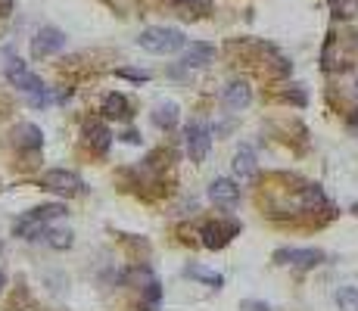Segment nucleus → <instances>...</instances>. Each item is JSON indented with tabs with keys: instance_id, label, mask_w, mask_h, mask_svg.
<instances>
[{
	"instance_id": "412c9836",
	"label": "nucleus",
	"mask_w": 358,
	"mask_h": 311,
	"mask_svg": "<svg viewBox=\"0 0 358 311\" xmlns=\"http://www.w3.org/2000/svg\"><path fill=\"white\" fill-rule=\"evenodd\" d=\"M283 100H287V103H296V106H305V103H308V97H305V91H302V84H290L287 91H283Z\"/></svg>"
},
{
	"instance_id": "c756f323",
	"label": "nucleus",
	"mask_w": 358,
	"mask_h": 311,
	"mask_svg": "<svg viewBox=\"0 0 358 311\" xmlns=\"http://www.w3.org/2000/svg\"><path fill=\"white\" fill-rule=\"evenodd\" d=\"M355 215H358V205H355Z\"/></svg>"
},
{
	"instance_id": "5701e85b",
	"label": "nucleus",
	"mask_w": 358,
	"mask_h": 311,
	"mask_svg": "<svg viewBox=\"0 0 358 311\" xmlns=\"http://www.w3.org/2000/svg\"><path fill=\"white\" fill-rule=\"evenodd\" d=\"M159 296H162L159 283H156V280H150V283H147V302H150V308H156V305H159Z\"/></svg>"
},
{
	"instance_id": "9d476101",
	"label": "nucleus",
	"mask_w": 358,
	"mask_h": 311,
	"mask_svg": "<svg viewBox=\"0 0 358 311\" xmlns=\"http://www.w3.org/2000/svg\"><path fill=\"white\" fill-rule=\"evenodd\" d=\"M234 174H237V180H256L258 174V159L256 153H252V147H240L237 153H234Z\"/></svg>"
},
{
	"instance_id": "20e7f679",
	"label": "nucleus",
	"mask_w": 358,
	"mask_h": 311,
	"mask_svg": "<svg viewBox=\"0 0 358 311\" xmlns=\"http://www.w3.org/2000/svg\"><path fill=\"white\" fill-rule=\"evenodd\" d=\"M7 78H10V84L19 87V91H26V93H41L44 91V81H41L35 72H28V66L22 59H16V56H10L7 59Z\"/></svg>"
},
{
	"instance_id": "aec40b11",
	"label": "nucleus",
	"mask_w": 358,
	"mask_h": 311,
	"mask_svg": "<svg viewBox=\"0 0 358 311\" xmlns=\"http://www.w3.org/2000/svg\"><path fill=\"white\" fill-rule=\"evenodd\" d=\"M44 240L50 243L53 249H69V246H72V230H57V227H47V230H44Z\"/></svg>"
},
{
	"instance_id": "6e6552de",
	"label": "nucleus",
	"mask_w": 358,
	"mask_h": 311,
	"mask_svg": "<svg viewBox=\"0 0 358 311\" xmlns=\"http://www.w3.org/2000/svg\"><path fill=\"white\" fill-rule=\"evenodd\" d=\"M215 59V47L206 41H190V47L184 44V56H181V66L184 68H202Z\"/></svg>"
},
{
	"instance_id": "6ab92c4d",
	"label": "nucleus",
	"mask_w": 358,
	"mask_h": 311,
	"mask_svg": "<svg viewBox=\"0 0 358 311\" xmlns=\"http://www.w3.org/2000/svg\"><path fill=\"white\" fill-rule=\"evenodd\" d=\"M337 308L339 311H358V290L355 286H343L337 292Z\"/></svg>"
},
{
	"instance_id": "bb28decb",
	"label": "nucleus",
	"mask_w": 358,
	"mask_h": 311,
	"mask_svg": "<svg viewBox=\"0 0 358 311\" xmlns=\"http://www.w3.org/2000/svg\"><path fill=\"white\" fill-rule=\"evenodd\" d=\"M10 6H13V0H0V16H3V12H10Z\"/></svg>"
},
{
	"instance_id": "423d86ee",
	"label": "nucleus",
	"mask_w": 358,
	"mask_h": 311,
	"mask_svg": "<svg viewBox=\"0 0 358 311\" xmlns=\"http://www.w3.org/2000/svg\"><path fill=\"white\" fill-rule=\"evenodd\" d=\"M277 265H290V267H314L324 261L321 249H296V246H283L274 252Z\"/></svg>"
},
{
	"instance_id": "ddd939ff",
	"label": "nucleus",
	"mask_w": 358,
	"mask_h": 311,
	"mask_svg": "<svg viewBox=\"0 0 358 311\" xmlns=\"http://www.w3.org/2000/svg\"><path fill=\"white\" fill-rule=\"evenodd\" d=\"M84 137H88V147L94 149V153H106L109 143H113V131L100 122H91L88 128H84Z\"/></svg>"
},
{
	"instance_id": "a878e982",
	"label": "nucleus",
	"mask_w": 358,
	"mask_h": 311,
	"mask_svg": "<svg viewBox=\"0 0 358 311\" xmlns=\"http://www.w3.org/2000/svg\"><path fill=\"white\" fill-rule=\"evenodd\" d=\"M122 140H125V143H140V134H138V131H125Z\"/></svg>"
},
{
	"instance_id": "4be33fe9",
	"label": "nucleus",
	"mask_w": 358,
	"mask_h": 311,
	"mask_svg": "<svg viewBox=\"0 0 358 311\" xmlns=\"http://www.w3.org/2000/svg\"><path fill=\"white\" fill-rule=\"evenodd\" d=\"M119 78H128V81H138V84H144V81H150V72H138V68H119Z\"/></svg>"
},
{
	"instance_id": "a211bd4d",
	"label": "nucleus",
	"mask_w": 358,
	"mask_h": 311,
	"mask_svg": "<svg viewBox=\"0 0 358 311\" xmlns=\"http://www.w3.org/2000/svg\"><path fill=\"white\" fill-rule=\"evenodd\" d=\"M26 215H28V218H35V221L50 224V221H57V218H63V215H66V205H63V202H47V205H38V209L26 211Z\"/></svg>"
},
{
	"instance_id": "dca6fc26",
	"label": "nucleus",
	"mask_w": 358,
	"mask_h": 311,
	"mask_svg": "<svg viewBox=\"0 0 358 311\" xmlns=\"http://www.w3.org/2000/svg\"><path fill=\"white\" fill-rule=\"evenodd\" d=\"M296 202H299V209L312 211V209H321V205H327V196H324V190H321L318 184H308V187H302V190H299Z\"/></svg>"
},
{
	"instance_id": "f8f14e48",
	"label": "nucleus",
	"mask_w": 358,
	"mask_h": 311,
	"mask_svg": "<svg viewBox=\"0 0 358 311\" xmlns=\"http://www.w3.org/2000/svg\"><path fill=\"white\" fill-rule=\"evenodd\" d=\"M13 143H16L19 149H41V143H44V134H41V128H38V124H32V122L16 124Z\"/></svg>"
},
{
	"instance_id": "f3484780",
	"label": "nucleus",
	"mask_w": 358,
	"mask_h": 311,
	"mask_svg": "<svg viewBox=\"0 0 358 311\" xmlns=\"http://www.w3.org/2000/svg\"><path fill=\"white\" fill-rule=\"evenodd\" d=\"M153 124L156 128H162V131H171L178 124V103H159L156 109H153Z\"/></svg>"
},
{
	"instance_id": "7ed1b4c3",
	"label": "nucleus",
	"mask_w": 358,
	"mask_h": 311,
	"mask_svg": "<svg viewBox=\"0 0 358 311\" xmlns=\"http://www.w3.org/2000/svg\"><path fill=\"white\" fill-rule=\"evenodd\" d=\"M237 234H240V221H209L206 227L200 230L202 246L206 249H225Z\"/></svg>"
},
{
	"instance_id": "4468645a",
	"label": "nucleus",
	"mask_w": 358,
	"mask_h": 311,
	"mask_svg": "<svg viewBox=\"0 0 358 311\" xmlns=\"http://www.w3.org/2000/svg\"><path fill=\"white\" fill-rule=\"evenodd\" d=\"M184 277H190V280H200V283H206V286H215V290H221V286H225V277H221L218 271H209V267L196 265V261H190V265L184 267Z\"/></svg>"
},
{
	"instance_id": "2eb2a0df",
	"label": "nucleus",
	"mask_w": 358,
	"mask_h": 311,
	"mask_svg": "<svg viewBox=\"0 0 358 311\" xmlns=\"http://www.w3.org/2000/svg\"><path fill=\"white\" fill-rule=\"evenodd\" d=\"M103 115L106 118H131V106H128L125 93H106V100H103Z\"/></svg>"
},
{
	"instance_id": "cd10ccee",
	"label": "nucleus",
	"mask_w": 358,
	"mask_h": 311,
	"mask_svg": "<svg viewBox=\"0 0 358 311\" xmlns=\"http://www.w3.org/2000/svg\"><path fill=\"white\" fill-rule=\"evenodd\" d=\"M349 124H352V128H355V124H358V109H352V115H349Z\"/></svg>"
},
{
	"instance_id": "f257e3e1",
	"label": "nucleus",
	"mask_w": 358,
	"mask_h": 311,
	"mask_svg": "<svg viewBox=\"0 0 358 311\" xmlns=\"http://www.w3.org/2000/svg\"><path fill=\"white\" fill-rule=\"evenodd\" d=\"M138 44L144 50H150V53L156 56H169V53H178V50H184V44H187V37L181 35L178 28H165V25H156V28H144L138 35Z\"/></svg>"
},
{
	"instance_id": "9b49d317",
	"label": "nucleus",
	"mask_w": 358,
	"mask_h": 311,
	"mask_svg": "<svg viewBox=\"0 0 358 311\" xmlns=\"http://www.w3.org/2000/svg\"><path fill=\"white\" fill-rule=\"evenodd\" d=\"M252 103V87L246 84V81H231V84L225 87V106L234 112L246 109V106Z\"/></svg>"
},
{
	"instance_id": "0eeeda50",
	"label": "nucleus",
	"mask_w": 358,
	"mask_h": 311,
	"mask_svg": "<svg viewBox=\"0 0 358 311\" xmlns=\"http://www.w3.org/2000/svg\"><path fill=\"white\" fill-rule=\"evenodd\" d=\"M66 47V35L59 28H50V25H47V28H41L38 35L32 37V56H53V53H59V50Z\"/></svg>"
},
{
	"instance_id": "f03ea898",
	"label": "nucleus",
	"mask_w": 358,
	"mask_h": 311,
	"mask_svg": "<svg viewBox=\"0 0 358 311\" xmlns=\"http://www.w3.org/2000/svg\"><path fill=\"white\" fill-rule=\"evenodd\" d=\"M41 187L50 193H59V196H75V193L84 190L82 178H78L75 171H66V168H53V171H47L44 178H41Z\"/></svg>"
},
{
	"instance_id": "1a4fd4ad",
	"label": "nucleus",
	"mask_w": 358,
	"mask_h": 311,
	"mask_svg": "<svg viewBox=\"0 0 358 311\" xmlns=\"http://www.w3.org/2000/svg\"><path fill=\"white\" fill-rule=\"evenodd\" d=\"M209 199H212L215 205H225V209H231V205L240 202V187L237 180H227V178H218L209 184Z\"/></svg>"
},
{
	"instance_id": "2f4dec72",
	"label": "nucleus",
	"mask_w": 358,
	"mask_h": 311,
	"mask_svg": "<svg viewBox=\"0 0 358 311\" xmlns=\"http://www.w3.org/2000/svg\"><path fill=\"white\" fill-rule=\"evenodd\" d=\"M355 3H358V0H355Z\"/></svg>"
},
{
	"instance_id": "7c9ffc66",
	"label": "nucleus",
	"mask_w": 358,
	"mask_h": 311,
	"mask_svg": "<svg viewBox=\"0 0 358 311\" xmlns=\"http://www.w3.org/2000/svg\"><path fill=\"white\" fill-rule=\"evenodd\" d=\"M0 252H3V246H0Z\"/></svg>"
},
{
	"instance_id": "393cba45",
	"label": "nucleus",
	"mask_w": 358,
	"mask_h": 311,
	"mask_svg": "<svg viewBox=\"0 0 358 311\" xmlns=\"http://www.w3.org/2000/svg\"><path fill=\"white\" fill-rule=\"evenodd\" d=\"M240 311H271V308H268L265 302H256V299H249V302L240 305Z\"/></svg>"
},
{
	"instance_id": "c85d7f7f",
	"label": "nucleus",
	"mask_w": 358,
	"mask_h": 311,
	"mask_svg": "<svg viewBox=\"0 0 358 311\" xmlns=\"http://www.w3.org/2000/svg\"><path fill=\"white\" fill-rule=\"evenodd\" d=\"M0 290H3V271H0Z\"/></svg>"
},
{
	"instance_id": "b1692460",
	"label": "nucleus",
	"mask_w": 358,
	"mask_h": 311,
	"mask_svg": "<svg viewBox=\"0 0 358 311\" xmlns=\"http://www.w3.org/2000/svg\"><path fill=\"white\" fill-rule=\"evenodd\" d=\"M175 3L184 6V10H200V12L209 10V0H175Z\"/></svg>"
},
{
	"instance_id": "39448f33",
	"label": "nucleus",
	"mask_w": 358,
	"mask_h": 311,
	"mask_svg": "<svg viewBox=\"0 0 358 311\" xmlns=\"http://www.w3.org/2000/svg\"><path fill=\"white\" fill-rule=\"evenodd\" d=\"M212 147V131L206 122H190L187 124V156L190 162H202Z\"/></svg>"
}]
</instances>
